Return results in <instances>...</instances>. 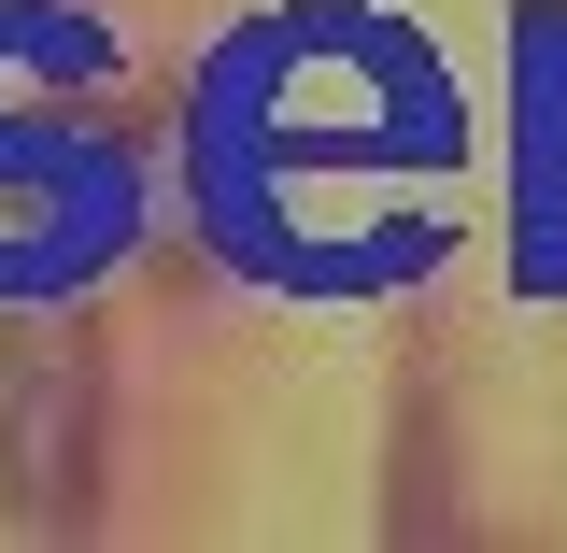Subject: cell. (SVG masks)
Segmentation results:
<instances>
[{"mask_svg": "<svg viewBox=\"0 0 567 553\" xmlns=\"http://www.w3.org/2000/svg\"><path fill=\"white\" fill-rule=\"evenodd\" d=\"M468 156V100L398 14H327L298 0L270 29L213 43L199 71V213L241 270L298 284V298H383L425 256L383 242L369 213H341L354 185L398 213H440Z\"/></svg>", "mask_w": 567, "mask_h": 553, "instance_id": "cell-1", "label": "cell"}, {"mask_svg": "<svg viewBox=\"0 0 567 553\" xmlns=\"http://www.w3.org/2000/svg\"><path fill=\"white\" fill-rule=\"evenodd\" d=\"M85 469H100V355L29 313V327H0V511L71 525Z\"/></svg>", "mask_w": 567, "mask_h": 553, "instance_id": "cell-3", "label": "cell"}, {"mask_svg": "<svg viewBox=\"0 0 567 553\" xmlns=\"http://www.w3.org/2000/svg\"><path fill=\"white\" fill-rule=\"evenodd\" d=\"M511 284L567 298V0L511 14Z\"/></svg>", "mask_w": 567, "mask_h": 553, "instance_id": "cell-4", "label": "cell"}, {"mask_svg": "<svg viewBox=\"0 0 567 553\" xmlns=\"http://www.w3.org/2000/svg\"><path fill=\"white\" fill-rule=\"evenodd\" d=\"M71 58H114V29L100 14H71V0H0V298H58L71 270H100L114 242H128V156L85 129H43L29 114V85Z\"/></svg>", "mask_w": 567, "mask_h": 553, "instance_id": "cell-2", "label": "cell"}]
</instances>
